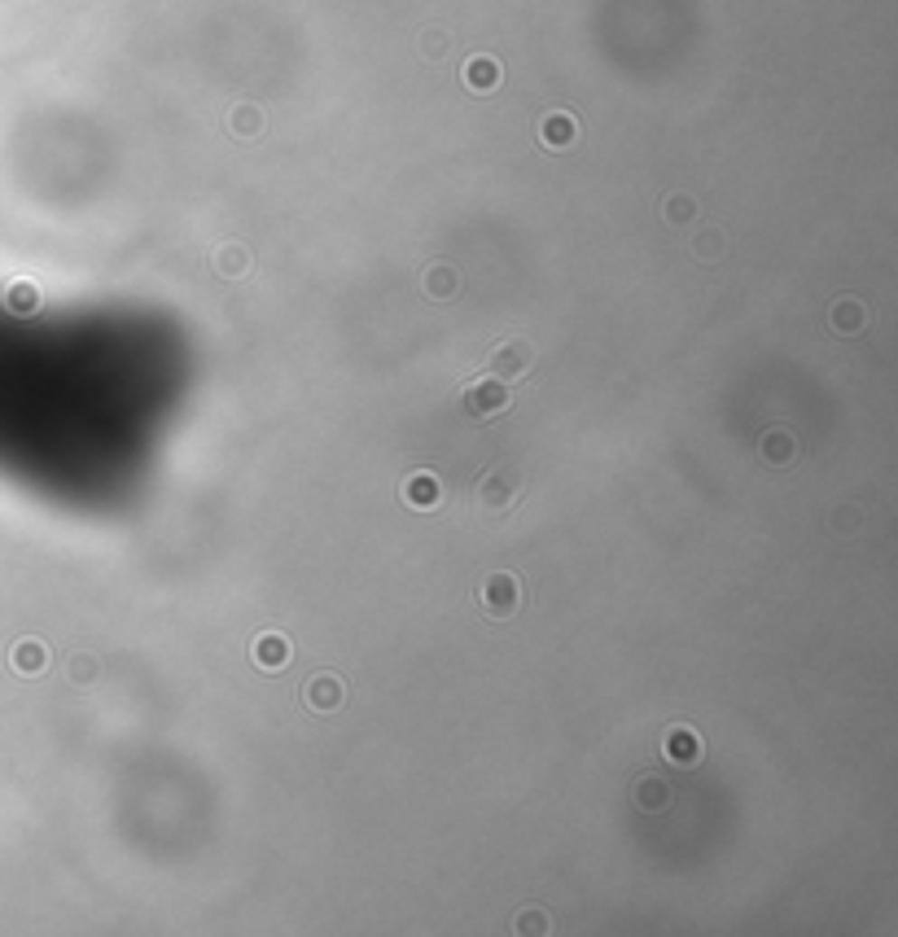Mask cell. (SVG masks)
<instances>
[{"label":"cell","mask_w":898,"mask_h":937,"mask_svg":"<svg viewBox=\"0 0 898 937\" xmlns=\"http://www.w3.org/2000/svg\"><path fill=\"white\" fill-rule=\"evenodd\" d=\"M482 604H487L491 618H509L518 609V583L509 574H495L491 583H487V592H482Z\"/></svg>","instance_id":"6da1fadb"},{"label":"cell","mask_w":898,"mask_h":937,"mask_svg":"<svg viewBox=\"0 0 898 937\" xmlns=\"http://www.w3.org/2000/svg\"><path fill=\"white\" fill-rule=\"evenodd\" d=\"M509 386L504 381H487V386H473L469 390V412H478V417H487V412H500L504 403H509V395H504Z\"/></svg>","instance_id":"7a4b0ae2"},{"label":"cell","mask_w":898,"mask_h":937,"mask_svg":"<svg viewBox=\"0 0 898 937\" xmlns=\"http://www.w3.org/2000/svg\"><path fill=\"white\" fill-rule=\"evenodd\" d=\"M255 657H259L263 666H281V661H285V644H281L276 635H263L259 649H255Z\"/></svg>","instance_id":"3957f363"},{"label":"cell","mask_w":898,"mask_h":937,"mask_svg":"<svg viewBox=\"0 0 898 937\" xmlns=\"http://www.w3.org/2000/svg\"><path fill=\"white\" fill-rule=\"evenodd\" d=\"M670 758H697V736H693V732H675V736H670Z\"/></svg>","instance_id":"277c9868"},{"label":"cell","mask_w":898,"mask_h":937,"mask_svg":"<svg viewBox=\"0 0 898 937\" xmlns=\"http://www.w3.org/2000/svg\"><path fill=\"white\" fill-rule=\"evenodd\" d=\"M407 495H412V504H416V509H430V504H435V483H430V478H416Z\"/></svg>","instance_id":"5b68a950"},{"label":"cell","mask_w":898,"mask_h":937,"mask_svg":"<svg viewBox=\"0 0 898 937\" xmlns=\"http://www.w3.org/2000/svg\"><path fill=\"white\" fill-rule=\"evenodd\" d=\"M495 360H500V364H495L500 372H509V369H513V372H522V369H526V351H522V346H518V351L509 346V351H500Z\"/></svg>","instance_id":"8992f818"},{"label":"cell","mask_w":898,"mask_h":937,"mask_svg":"<svg viewBox=\"0 0 898 937\" xmlns=\"http://www.w3.org/2000/svg\"><path fill=\"white\" fill-rule=\"evenodd\" d=\"M329 697H342V688H333V679H320L316 688H312V706H316V710H329Z\"/></svg>","instance_id":"52a82bcc"}]
</instances>
